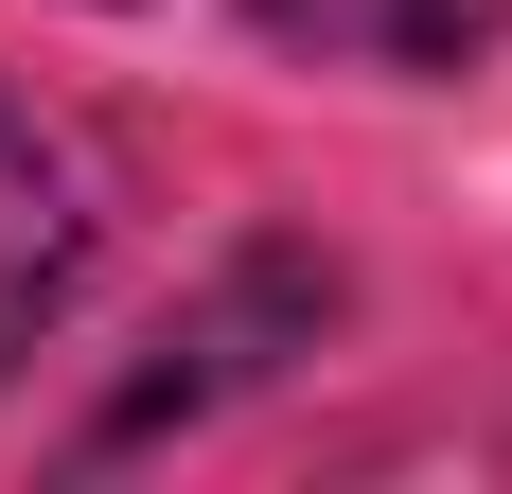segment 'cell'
Listing matches in <instances>:
<instances>
[{
	"label": "cell",
	"mask_w": 512,
	"mask_h": 494,
	"mask_svg": "<svg viewBox=\"0 0 512 494\" xmlns=\"http://www.w3.org/2000/svg\"><path fill=\"white\" fill-rule=\"evenodd\" d=\"M248 18L318 71H460L512 36V0H248Z\"/></svg>",
	"instance_id": "cell-2"
},
{
	"label": "cell",
	"mask_w": 512,
	"mask_h": 494,
	"mask_svg": "<svg viewBox=\"0 0 512 494\" xmlns=\"http://www.w3.org/2000/svg\"><path fill=\"white\" fill-rule=\"evenodd\" d=\"M71 283H89V177H71V142H53L36 106L0 89V371L53 336Z\"/></svg>",
	"instance_id": "cell-1"
}]
</instances>
